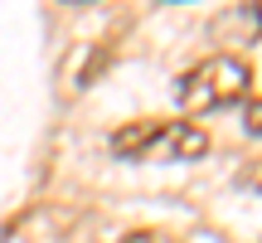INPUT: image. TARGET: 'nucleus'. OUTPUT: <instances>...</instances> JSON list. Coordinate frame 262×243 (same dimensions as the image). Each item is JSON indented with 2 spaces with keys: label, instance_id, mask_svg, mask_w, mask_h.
Masks as SVG:
<instances>
[{
  "label": "nucleus",
  "instance_id": "7ed1b4c3",
  "mask_svg": "<svg viewBox=\"0 0 262 243\" xmlns=\"http://www.w3.org/2000/svg\"><path fill=\"white\" fill-rule=\"evenodd\" d=\"M122 243H175V238L156 234V229H131V234H122Z\"/></svg>",
  "mask_w": 262,
  "mask_h": 243
},
{
  "label": "nucleus",
  "instance_id": "f257e3e1",
  "mask_svg": "<svg viewBox=\"0 0 262 243\" xmlns=\"http://www.w3.org/2000/svg\"><path fill=\"white\" fill-rule=\"evenodd\" d=\"M253 88V68L238 54H209L194 68L175 78V103L185 112H219V107H233L238 97H248Z\"/></svg>",
  "mask_w": 262,
  "mask_h": 243
},
{
  "label": "nucleus",
  "instance_id": "20e7f679",
  "mask_svg": "<svg viewBox=\"0 0 262 243\" xmlns=\"http://www.w3.org/2000/svg\"><path fill=\"white\" fill-rule=\"evenodd\" d=\"M243 127L253 131V136H262V97H253V103H248V112H243Z\"/></svg>",
  "mask_w": 262,
  "mask_h": 243
},
{
  "label": "nucleus",
  "instance_id": "f03ea898",
  "mask_svg": "<svg viewBox=\"0 0 262 243\" xmlns=\"http://www.w3.org/2000/svg\"><path fill=\"white\" fill-rule=\"evenodd\" d=\"M204 151H209V131L199 121H160L156 146H150L146 160H175V166H185V160H199Z\"/></svg>",
  "mask_w": 262,
  "mask_h": 243
}]
</instances>
